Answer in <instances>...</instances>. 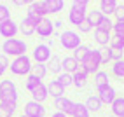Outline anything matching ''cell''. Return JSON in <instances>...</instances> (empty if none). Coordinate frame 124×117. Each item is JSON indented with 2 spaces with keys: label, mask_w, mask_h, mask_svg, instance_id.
Instances as JSON below:
<instances>
[{
  "label": "cell",
  "mask_w": 124,
  "mask_h": 117,
  "mask_svg": "<svg viewBox=\"0 0 124 117\" xmlns=\"http://www.w3.org/2000/svg\"><path fill=\"white\" fill-rule=\"evenodd\" d=\"M26 42L21 39H11V40H5L2 44V54H5L7 58L9 56H14V58H19V56H24L26 53Z\"/></svg>",
  "instance_id": "1"
},
{
  "label": "cell",
  "mask_w": 124,
  "mask_h": 117,
  "mask_svg": "<svg viewBox=\"0 0 124 117\" xmlns=\"http://www.w3.org/2000/svg\"><path fill=\"white\" fill-rule=\"evenodd\" d=\"M0 103H18V87L12 80L0 82Z\"/></svg>",
  "instance_id": "2"
},
{
  "label": "cell",
  "mask_w": 124,
  "mask_h": 117,
  "mask_svg": "<svg viewBox=\"0 0 124 117\" xmlns=\"http://www.w3.org/2000/svg\"><path fill=\"white\" fill-rule=\"evenodd\" d=\"M31 66H33L31 58L24 54V56H19V58H14L11 61L9 68H11V73H14V75H30Z\"/></svg>",
  "instance_id": "3"
},
{
  "label": "cell",
  "mask_w": 124,
  "mask_h": 117,
  "mask_svg": "<svg viewBox=\"0 0 124 117\" xmlns=\"http://www.w3.org/2000/svg\"><path fill=\"white\" fill-rule=\"evenodd\" d=\"M84 68L87 70V73H98L101 68V56H100V49H91V51L87 53V56L84 58V61L80 63Z\"/></svg>",
  "instance_id": "4"
},
{
  "label": "cell",
  "mask_w": 124,
  "mask_h": 117,
  "mask_svg": "<svg viewBox=\"0 0 124 117\" xmlns=\"http://www.w3.org/2000/svg\"><path fill=\"white\" fill-rule=\"evenodd\" d=\"M60 44H61L63 49H67V51H75L77 47L82 46L80 35L77 31H73V30H67V31L60 33Z\"/></svg>",
  "instance_id": "5"
},
{
  "label": "cell",
  "mask_w": 124,
  "mask_h": 117,
  "mask_svg": "<svg viewBox=\"0 0 124 117\" xmlns=\"http://www.w3.org/2000/svg\"><path fill=\"white\" fill-rule=\"evenodd\" d=\"M31 58H33L35 63H44V65H47L49 60L53 58L51 47H49L47 44H39V46L33 49V53H31Z\"/></svg>",
  "instance_id": "6"
},
{
  "label": "cell",
  "mask_w": 124,
  "mask_h": 117,
  "mask_svg": "<svg viewBox=\"0 0 124 117\" xmlns=\"http://www.w3.org/2000/svg\"><path fill=\"white\" fill-rule=\"evenodd\" d=\"M40 23V19H35L31 16H24L23 21L19 23V33H23L24 37H30L37 33V24Z\"/></svg>",
  "instance_id": "7"
},
{
  "label": "cell",
  "mask_w": 124,
  "mask_h": 117,
  "mask_svg": "<svg viewBox=\"0 0 124 117\" xmlns=\"http://www.w3.org/2000/svg\"><path fill=\"white\" fill-rule=\"evenodd\" d=\"M19 33V24L16 23L14 19H9L0 24V35H2L5 40H11V39H16V35Z\"/></svg>",
  "instance_id": "8"
},
{
  "label": "cell",
  "mask_w": 124,
  "mask_h": 117,
  "mask_svg": "<svg viewBox=\"0 0 124 117\" xmlns=\"http://www.w3.org/2000/svg\"><path fill=\"white\" fill-rule=\"evenodd\" d=\"M98 98L101 100V103L103 105H112L115 101V98H117V93H115V89L114 86H103L98 89Z\"/></svg>",
  "instance_id": "9"
},
{
  "label": "cell",
  "mask_w": 124,
  "mask_h": 117,
  "mask_svg": "<svg viewBox=\"0 0 124 117\" xmlns=\"http://www.w3.org/2000/svg\"><path fill=\"white\" fill-rule=\"evenodd\" d=\"M24 115L26 117H44L46 115V107L42 103H37V101H28L24 105Z\"/></svg>",
  "instance_id": "10"
},
{
  "label": "cell",
  "mask_w": 124,
  "mask_h": 117,
  "mask_svg": "<svg viewBox=\"0 0 124 117\" xmlns=\"http://www.w3.org/2000/svg\"><path fill=\"white\" fill-rule=\"evenodd\" d=\"M26 16H31V18H35V19H44V18H47V9H46L44 2H31V4L28 5Z\"/></svg>",
  "instance_id": "11"
},
{
  "label": "cell",
  "mask_w": 124,
  "mask_h": 117,
  "mask_svg": "<svg viewBox=\"0 0 124 117\" xmlns=\"http://www.w3.org/2000/svg\"><path fill=\"white\" fill-rule=\"evenodd\" d=\"M73 107H75V103H73L72 100H68L67 96H63V98H60V100H54V108H56V112H61V114H65V115H72Z\"/></svg>",
  "instance_id": "12"
},
{
  "label": "cell",
  "mask_w": 124,
  "mask_h": 117,
  "mask_svg": "<svg viewBox=\"0 0 124 117\" xmlns=\"http://www.w3.org/2000/svg\"><path fill=\"white\" fill-rule=\"evenodd\" d=\"M37 33H39V37H42V39H47V37H51L53 33H54V23L51 19H40V23L37 24Z\"/></svg>",
  "instance_id": "13"
},
{
  "label": "cell",
  "mask_w": 124,
  "mask_h": 117,
  "mask_svg": "<svg viewBox=\"0 0 124 117\" xmlns=\"http://www.w3.org/2000/svg\"><path fill=\"white\" fill-rule=\"evenodd\" d=\"M87 77H89V73L87 70L84 68L82 65H79V68L75 70V73H73V86L75 87H84L86 86V82H87Z\"/></svg>",
  "instance_id": "14"
},
{
  "label": "cell",
  "mask_w": 124,
  "mask_h": 117,
  "mask_svg": "<svg viewBox=\"0 0 124 117\" xmlns=\"http://www.w3.org/2000/svg\"><path fill=\"white\" fill-rule=\"evenodd\" d=\"M117 7H119V4L115 2V0H101L100 2V12L105 16V18H110V16L115 14Z\"/></svg>",
  "instance_id": "15"
},
{
  "label": "cell",
  "mask_w": 124,
  "mask_h": 117,
  "mask_svg": "<svg viewBox=\"0 0 124 117\" xmlns=\"http://www.w3.org/2000/svg\"><path fill=\"white\" fill-rule=\"evenodd\" d=\"M49 98V91H47V84H40L35 91H31V100L33 101H37V103H42L44 105V101Z\"/></svg>",
  "instance_id": "16"
},
{
  "label": "cell",
  "mask_w": 124,
  "mask_h": 117,
  "mask_svg": "<svg viewBox=\"0 0 124 117\" xmlns=\"http://www.w3.org/2000/svg\"><path fill=\"white\" fill-rule=\"evenodd\" d=\"M47 91H49V96H53L54 100H60L65 94V87L58 80H51V82H49V84H47Z\"/></svg>",
  "instance_id": "17"
},
{
  "label": "cell",
  "mask_w": 124,
  "mask_h": 117,
  "mask_svg": "<svg viewBox=\"0 0 124 117\" xmlns=\"http://www.w3.org/2000/svg\"><path fill=\"white\" fill-rule=\"evenodd\" d=\"M110 40H112V33H107L101 30H94V42L101 47H108L110 46Z\"/></svg>",
  "instance_id": "18"
},
{
  "label": "cell",
  "mask_w": 124,
  "mask_h": 117,
  "mask_svg": "<svg viewBox=\"0 0 124 117\" xmlns=\"http://www.w3.org/2000/svg\"><path fill=\"white\" fill-rule=\"evenodd\" d=\"M61 65H63V72L65 73H75V70L79 68V61L75 60L73 56H67V58H63V61H61Z\"/></svg>",
  "instance_id": "19"
},
{
  "label": "cell",
  "mask_w": 124,
  "mask_h": 117,
  "mask_svg": "<svg viewBox=\"0 0 124 117\" xmlns=\"http://www.w3.org/2000/svg\"><path fill=\"white\" fill-rule=\"evenodd\" d=\"M44 5L47 9V14H58L60 11H63L65 2L63 0H44Z\"/></svg>",
  "instance_id": "20"
},
{
  "label": "cell",
  "mask_w": 124,
  "mask_h": 117,
  "mask_svg": "<svg viewBox=\"0 0 124 117\" xmlns=\"http://www.w3.org/2000/svg\"><path fill=\"white\" fill-rule=\"evenodd\" d=\"M84 105L87 107L89 112H100L101 108H103V103H101V100L98 98V94H91V96L86 100Z\"/></svg>",
  "instance_id": "21"
},
{
  "label": "cell",
  "mask_w": 124,
  "mask_h": 117,
  "mask_svg": "<svg viewBox=\"0 0 124 117\" xmlns=\"http://www.w3.org/2000/svg\"><path fill=\"white\" fill-rule=\"evenodd\" d=\"M61 58L60 56H53L51 60H49V63H47V70L51 72V73H54V75H60V73H63V65H61Z\"/></svg>",
  "instance_id": "22"
},
{
  "label": "cell",
  "mask_w": 124,
  "mask_h": 117,
  "mask_svg": "<svg viewBox=\"0 0 124 117\" xmlns=\"http://www.w3.org/2000/svg\"><path fill=\"white\" fill-rule=\"evenodd\" d=\"M112 108V115L115 117H124V96H117L115 101L110 105Z\"/></svg>",
  "instance_id": "23"
},
{
  "label": "cell",
  "mask_w": 124,
  "mask_h": 117,
  "mask_svg": "<svg viewBox=\"0 0 124 117\" xmlns=\"http://www.w3.org/2000/svg\"><path fill=\"white\" fill-rule=\"evenodd\" d=\"M18 110V103H0V117H12Z\"/></svg>",
  "instance_id": "24"
},
{
  "label": "cell",
  "mask_w": 124,
  "mask_h": 117,
  "mask_svg": "<svg viewBox=\"0 0 124 117\" xmlns=\"http://www.w3.org/2000/svg\"><path fill=\"white\" fill-rule=\"evenodd\" d=\"M47 65L44 63H33V66H31V73L35 75V77H39L40 80H44V77L47 75Z\"/></svg>",
  "instance_id": "25"
},
{
  "label": "cell",
  "mask_w": 124,
  "mask_h": 117,
  "mask_svg": "<svg viewBox=\"0 0 124 117\" xmlns=\"http://www.w3.org/2000/svg\"><path fill=\"white\" fill-rule=\"evenodd\" d=\"M108 73L107 72H103V70H100L96 75H94V86H96V89H100V87H103V86H108Z\"/></svg>",
  "instance_id": "26"
},
{
  "label": "cell",
  "mask_w": 124,
  "mask_h": 117,
  "mask_svg": "<svg viewBox=\"0 0 124 117\" xmlns=\"http://www.w3.org/2000/svg\"><path fill=\"white\" fill-rule=\"evenodd\" d=\"M103 18H105V16L100 12V9H98V11H89V14H87V19H89V23L93 24L94 28H98L101 24Z\"/></svg>",
  "instance_id": "27"
},
{
  "label": "cell",
  "mask_w": 124,
  "mask_h": 117,
  "mask_svg": "<svg viewBox=\"0 0 124 117\" xmlns=\"http://www.w3.org/2000/svg\"><path fill=\"white\" fill-rule=\"evenodd\" d=\"M87 5H89L87 0H73L72 5H70V11H75V12H80V14H86V12H87Z\"/></svg>",
  "instance_id": "28"
},
{
  "label": "cell",
  "mask_w": 124,
  "mask_h": 117,
  "mask_svg": "<svg viewBox=\"0 0 124 117\" xmlns=\"http://www.w3.org/2000/svg\"><path fill=\"white\" fill-rule=\"evenodd\" d=\"M40 84H42V80H40L39 77H35L33 73H30L28 77H26V82H24V87H26L30 93H31V91H35Z\"/></svg>",
  "instance_id": "29"
},
{
  "label": "cell",
  "mask_w": 124,
  "mask_h": 117,
  "mask_svg": "<svg viewBox=\"0 0 124 117\" xmlns=\"http://www.w3.org/2000/svg\"><path fill=\"white\" fill-rule=\"evenodd\" d=\"M87 14H80V12H75V11H68V21L70 24H73V26H79V24L86 19Z\"/></svg>",
  "instance_id": "30"
},
{
  "label": "cell",
  "mask_w": 124,
  "mask_h": 117,
  "mask_svg": "<svg viewBox=\"0 0 124 117\" xmlns=\"http://www.w3.org/2000/svg\"><path fill=\"white\" fill-rule=\"evenodd\" d=\"M89 110L87 107L84 103H75V107H73V112H72V117H89Z\"/></svg>",
  "instance_id": "31"
},
{
  "label": "cell",
  "mask_w": 124,
  "mask_h": 117,
  "mask_svg": "<svg viewBox=\"0 0 124 117\" xmlns=\"http://www.w3.org/2000/svg\"><path fill=\"white\" fill-rule=\"evenodd\" d=\"M112 75H114V77H117V79L124 77V60L112 63Z\"/></svg>",
  "instance_id": "32"
},
{
  "label": "cell",
  "mask_w": 124,
  "mask_h": 117,
  "mask_svg": "<svg viewBox=\"0 0 124 117\" xmlns=\"http://www.w3.org/2000/svg\"><path fill=\"white\" fill-rule=\"evenodd\" d=\"M89 51H91V49H89L87 46L82 44L80 47H77L75 51H73V58H75V60H77L79 63H82V61H84V58L87 56V53H89Z\"/></svg>",
  "instance_id": "33"
},
{
  "label": "cell",
  "mask_w": 124,
  "mask_h": 117,
  "mask_svg": "<svg viewBox=\"0 0 124 117\" xmlns=\"http://www.w3.org/2000/svg\"><path fill=\"white\" fill-rule=\"evenodd\" d=\"M60 84L63 86V87H68V86H73V75L72 73H60L58 75V79H56Z\"/></svg>",
  "instance_id": "34"
},
{
  "label": "cell",
  "mask_w": 124,
  "mask_h": 117,
  "mask_svg": "<svg viewBox=\"0 0 124 117\" xmlns=\"http://www.w3.org/2000/svg\"><path fill=\"white\" fill-rule=\"evenodd\" d=\"M114 37H119V39H124V19L121 21H114Z\"/></svg>",
  "instance_id": "35"
},
{
  "label": "cell",
  "mask_w": 124,
  "mask_h": 117,
  "mask_svg": "<svg viewBox=\"0 0 124 117\" xmlns=\"http://www.w3.org/2000/svg\"><path fill=\"white\" fill-rule=\"evenodd\" d=\"M96 30H101V31H107V33H112V30H114V21H112L110 18H103L101 24H100Z\"/></svg>",
  "instance_id": "36"
},
{
  "label": "cell",
  "mask_w": 124,
  "mask_h": 117,
  "mask_svg": "<svg viewBox=\"0 0 124 117\" xmlns=\"http://www.w3.org/2000/svg\"><path fill=\"white\" fill-rule=\"evenodd\" d=\"M100 56H101V65H108V63L112 61L110 47H101V49H100Z\"/></svg>",
  "instance_id": "37"
},
{
  "label": "cell",
  "mask_w": 124,
  "mask_h": 117,
  "mask_svg": "<svg viewBox=\"0 0 124 117\" xmlns=\"http://www.w3.org/2000/svg\"><path fill=\"white\" fill-rule=\"evenodd\" d=\"M11 19V11L5 4H0V24Z\"/></svg>",
  "instance_id": "38"
},
{
  "label": "cell",
  "mask_w": 124,
  "mask_h": 117,
  "mask_svg": "<svg viewBox=\"0 0 124 117\" xmlns=\"http://www.w3.org/2000/svg\"><path fill=\"white\" fill-rule=\"evenodd\" d=\"M112 49H121V51H124V39H119V37H112L110 40V46Z\"/></svg>",
  "instance_id": "39"
},
{
  "label": "cell",
  "mask_w": 124,
  "mask_h": 117,
  "mask_svg": "<svg viewBox=\"0 0 124 117\" xmlns=\"http://www.w3.org/2000/svg\"><path fill=\"white\" fill-rule=\"evenodd\" d=\"M77 28L80 30V33H89V31H91V30H93L94 26H93V24H91V23H89V19H87V16H86V19H84V21H82V23L79 24V26H77Z\"/></svg>",
  "instance_id": "40"
},
{
  "label": "cell",
  "mask_w": 124,
  "mask_h": 117,
  "mask_svg": "<svg viewBox=\"0 0 124 117\" xmlns=\"http://www.w3.org/2000/svg\"><path fill=\"white\" fill-rule=\"evenodd\" d=\"M110 53H112V63L114 61H121V60H124V58H122V51H121V49H112L110 47Z\"/></svg>",
  "instance_id": "41"
},
{
  "label": "cell",
  "mask_w": 124,
  "mask_h": 117,
  "mask_svg": "<svg viewBox=\"0 0 124 117\" xmlns=\"http://www.w3.org/2000/svg\"><path fill=\"white\" fill-rule=\"evenodd\" d=\"M11 66V63H9V58H7L5 54H0V70H4V72H7V68Z\"/></svg>",
  "instance_id": "42"
},
{
  "label": "cell",
  "mask_w": 124,
  "mask_h": 117,
  "mask_svg": "<svg viewBox=\"0 0 124 117\" xmlns=\"http://www.w3.org/2000/svg\"><path fill=\"white\" fill-rule=\"evenodd\" d=\"M115 21H121V19H124V5L121 4L119 7H117V11H115Z\"/></svg>",
  "instance_id": "43"
},
{
  "label": "cell",
  "mask_w": 124,
  "mask_h": 117,
  "mask_svg": "<svg viewBox=\"0 0 124 117\" xmlns=\"http://www.w3.org/2000/svg\"><path fill=\"white\" fill-rule=\"evenodd\" d=\"M63 26V21H54V30H60Z\"/></svg>",
  "instance_id": "44"
},
{
  "label": "cell",
  "mask_w": 124,
  "mask_h": 117,
  "mask_svg": "<svg viewBox=\"0 0 124 117\" xmlns=\"http://www.w3.org/2000/svg\"><path fill=\"white\" fill-rule=\"evenodd\" d=\"M51 117H68V115H65V114H61V112H54Z\"/></svg>",
  "instance_id": "45"
},
{
  "label": "cell",
  "mask_w": 124,
  "mask_h": 117,
  "mask_svg": "<svg viewBox=\"0 0 124 117\" xmlns=\"http://www.w3.org/2000/svg\"><path fill=\"white\" fill-rule=\"evenodd\" d=\"M4 73H5L4 70H0V77H4Z\"/></svg>",
  "instance_id": "46"
},
{
  "label": "cell",
  "mask_w": 124,
  "mask_h": 117,
  "mask_svg": "<svg viewBox=\"0 0 124 117\" xmlns=\"http://www.w3.org/2000/svg\"><path fill=\"white\" fill-rule=\"evenodd\" d=\"M18 117H26V115H24V114H21V115H18Z\"/></svg>",
  "instance_id": "47"
},
{
  "label": "cell",
  "mask_w": 124,
  "mask_h": 117,
  "mask_svg": "<svg viewBox=\"0 0 124 117\" xmlns=\"http://www.w3.org/2000/svg\"><path fill=\"white\" fill-rule=\"evenodd\" d=\"M108 117H115V115H108Z\"/></svg>",
  "instance_id": "48"
},
{
  "label": "cell",
  "mask_w": 124,
  "mask_h": 117,
  "mask_svg": "<svg viewBox=\"0 0 124 117\" xmlns=\"http://www.w3.org/2000/svg\"><path fill=\"white\" fill-rule=\"evenodd\" d=\"M122 5H124V2H122Z\"/></svg>",
  "instance_id": "49"
}]
</instances>
